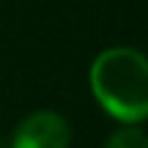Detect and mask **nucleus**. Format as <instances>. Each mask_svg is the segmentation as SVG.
Returning a JSON list of instances; mask_svg holds the SVG:
<instances>
[{
	"instance_id": "obj_1",
	"label": "nucleus",
	"mask_w": 148,
	"mask_h": 148,
	"mask_svg": "<svg viewBox=\"0 0 148 148\" xmlns=\"http://www.w3.org/2000/svg\"><path fill=\"white\" fill-rule=\"evenodd\" d=\"M96 104L118 123H143L148 115V60L134 47L99 52L88 71Z\"/></svg>"
},
{
	"instance_id": "obj_2",
	"label": "nucleus",
	"mask_w": 148,
	"mask_h": 148,
	"mask_svg": "<svg viewBox=\"0 0 148 148\" xmlns=\"http://www.w3.org/2000/svg\"><path fill=\"white\" fill-rule=\"evenodd\" d=\"M71 126L55 110H36L25 115L11 132L8 148H69Z\"/></svg>"
},
{
	"instance_id": "obj_3",
	"label": "nucleus",
	"mask_w": 148,
	"mask_h": 148,
	"mask_svg": "<svg viewBox=\"0 0 148 148\" xmlns=\"http://www.w3.org/2000/svg\"><path fill=\"white\" fill-rule=\"evenodd\" d=\"M104 148H148V137L140 123H121V129L107 137Z\"/></svg>"
}]
</instances>
